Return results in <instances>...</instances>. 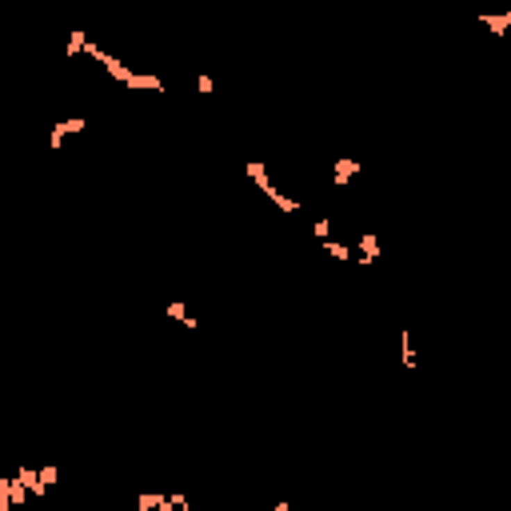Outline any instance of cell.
<instances>
[{"mask_svg":"<svg viewBox=\"0 0 511 511\" xmlns=\"http://www.w3.org/2000/svg\"><path fill=\"white\" fill-rule=\"evenodd\" d=\"M319 248H324V252L332 255V260H340V264H348V260H355V248H351V244H340V240H319Z\"/></svg>","mask_w":511,"mask_h":511,"instance_id":"cell-10","label":"cell"},{"mask_svg":"<svg viewBox=\"0 0 511 511\" xmlns=\"http://www.w3.org/2000/svg\"><path fill=\"white\" fill-rule=\"evenodd\" d=\"M244 172H248V180H252L260 192L271 188V176H268V164H264V160H248V164H244Z\"/></svg>","mask_w":511,"mask_h":511,"instance_id":"cell-8","label":"cell"},{"mask_svg":"<svg viewBox=\"0 0 511 511\" xmlns=\"http://www.w3.org/2000/svg\"><path fill=\"white\" fill-rule=\"evenodd\" d=\"M84 48H88V32H84V28H72V32H68V44H64V60H76Z\"/></svg>","mask_w":511,"mask_h":511,"instance_id":"cell-11","label":"cell"},{"mask_svg":"<svg viewBox=\"0 0 511 511\" xmlns=\"http://www.w3.org/2000/svg\"><path fill=\"white\" fill-rule=\"evenodd\" d=\"M196 92H200V96H212V92H216V80L208 76V72H200V76H196Z\"/></svg>","mask_w":511,"mask_h":511,"instance_id":"cell-13","label":"cell"},{"mask_svg":"<svg viewBox=\"0 0 511 511\" xmlns=\"http://www.w3.org/2000/svg\"><path fill=\"white\" fill-rule=\"evenodd\" d=\"M264 196H268V200H271V204H276V208H280V212H287V216H296V212H300V200H296V196H287V192H280V188H276V184H271V188L268 192H264Z\"/></svg>","mask_w":511,"mask_h":511,"instance_id":"cell-9","label":"cell"},{"mask_svg":"<svg viewBox=\"0 0 511 511\" xmlns=\"http://www.w3.org/2000/svg\"><path fill=\"white\" fill-rule=\"evenodd\" d=\"M479 24L492 32V36H508L511 32V8H503V12H479Z\"/></svg>","mask_w":511,"mask_h":511,"instance_id":"cell-5","label":"cell"},{"mask_svg":"<svg viewBox=\"0 0 511 511\" xmlns=\"http://www.w3.org/2000/svg\"><path fill=\"white\" fill-rule=\"evenodd\" d=\"M360 172H364L360 160H332V188H348Z\"/></svg>","mask_w":511,"mask_h":511,"instance_id":"cell-3","label":"cell"},{"mask_svg":"<svg viewBox=\"0 0 511 511\" xmlns=\"http://www.w3.org/2000/svg\"><path fill=\"white\" fill-rule=\"evenodd\" d=\"M56 479H60V471H56L52 463H48V467H40V483H44V492L52 487V483H56Z\"/></svg>","mask_w":511,"mask_h":511,"instance_id":"cell-14","label":"cell"},{"mask_svg":"<svg viewBox=\"0 0 511 511\" xmlns=\"http://www.w3.org/2000/svg\"><path fill=\"white\" fill-rule=\"evenodd\" d=\"M84 128H88V120H84V116H64V120H56V124H52V132H48V148H52V152H60L64 140H68V136H80Z\"/></svg>","mask_w":511,"mask_h":511,"instance_id":"cell-1","label":"cell"},{"mask_svg":"<svg viewBox=\"0 0 511 511\" xmlns=\"http://www.w3.org/2000/svg\"><path fill=\"white\" fill-rule=\"evenodd\" d=\"M164 316H168V319H176V324H184L188 332H196V328H200V319H196V316L188 312V303H184V300H172L168 308H164Z\"/></svg>","mask_w":511,"mask_h":511,"instance_id":"cell-6","label":"cell"},{"mask_svg":"<svg viewBox=\"0 0 511 511\" xmlns=\"http://www.w3.org/2000/svg\"><path fill=\"white\" fill-rule=\"evenodd\" d=\"M312 236L328 240V236H332V220H316V224H312Z\"/></svg>","mask_w":511,"mask_h":511,"instance_id":"cell-16","label":"cell"},{"mask_svg":"<svg viewBox=\"0 0 511 511\" xmlns=\"http://www.w3.org/2000/svg\"><path fill=\"white\" fill-rule=\"evenodd\" d=\"M16 479H20V483H24L36 499H44V495H48L44 483H40V467H28V463H24V467H16Z\"/></svg>","mask_w":511,"mask_h":511,"instance_id":"cell-7","label":"cell"},{"mask_svg":"<svg viewBox=\"0 0 511 511\" xmlns=\"http://www.w3.org/2000/svg\"><path fill=\"white\" fill-rule=\"evenodd\" d=\"M380 255H383V244H380L376 232H364V236L355 240V264H360V268H371Z\"/></svg>","mask_w":511,"mask_h":511,"instance_id":"cell-2","label":"cell"},{"mask_svg":"<svg viewBox=\"0 0 511 511\" xmlns=\"http://www.w3.org/2000/svg\"><path fill=\"white\" fill-rule=\"evenodd\" d=\"M124 88H136V92H160L164 96V80L156 76V72H128V80H124Z\"/></svg>","mask_w":511,"mask_h":511,"instance_id":"cell-4","label":"cell"},{"mask_svg":"<svg viewBox=\"0 0 511 511\" xmlns=\"http://www.w3.org/2000/svg\"><path fill=\"white\" fill-rule=\"evenodd\" d=\"M160 499H164V495H152V492H148V495H140V499H136V508H140V511H152V508H160Z\"/></svg>","mask_w":511,"mask_h":511,"instance_id":"cell-15","label":"cell"},{"mask_svg":"<svg viewBox=\"0 0 511 511\" xmlns=\"http://www.w3.org/2000/svg\"><path fill=\"white\" fill-rule=\"evenodd\" d=\"M399 364L408 367V371H415V351H412V328H403V332H399Z\"/></svg>","mask_w":511,"mask_h":511,"instance_id":"cell-12","label":"cell"}]
</instances>
